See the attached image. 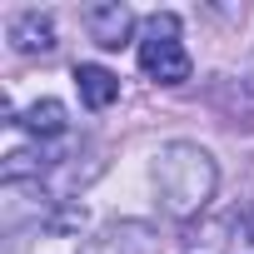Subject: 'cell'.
<instances>
[{
  "label": "cell",
  "instance_id": "cell-6",
  "mask_svg": "<svg viewBox=\"0 0 254 254\" xmlns=\"http://www.w3.org/2000/svg\"><path fill=\"white\" fill-rule=\"evenodd\" d=\"M65 105L60 100H35L30 110H25V130L30 135H65Z\"/></svg>",
  "mask_w": 254,
  "mask_h": 254
},
{
  "label": "cell",
  "instance_id": "cell-2",
  "mask_svg": "<svg viewBox=\"0 0 254 254\" xmlns=\"http://www.w3.org/2000/svg\"><path fill=\"white\" fill-rule=\"evenodd\" d=\"M175 30H180L175 15H155L150 20V35L140 40V70L150 80H160V85H185L190 80V55L175 40Z\"/></svg>",
  "mask_w": 254,
  "mask_h": 254
},
{
  "label": "cell",
  "instance_id": "cell-5",
  "mask_svg": "<svg viewBox=\"0 0 254 254\" xmlns=\"http://www.w3.org/2000/svg\"><path fill=\"white\" fill-rule=\"evenodd\" d=\"M75 85H80V100L90 110H105L120 100V75L105 70V65H75Z\"/></svg>",
  "mask_w": 254,
  "mask_h": 254
},
{
  "label": "cell",
  "instance_id": "cell-3",
  "mask_svg": "<svg viewBox=\"0 0 254 254\" xmlns=\"http://www.w3.org/2000/svg\"><path fill=\"white\" fill-rule=\"evenodd\" d=\"M80 25H85V35L100 50H120L130 40V30H135V15H130V5H120V0H100V5L80 10Z\"/></svg>",
  "mask_w": 254,
  "mask_h": 254
},
{
  "label": "cell",
  "instance_id": "cell-7",
  "mask_svg": "<svg viewBox=\"0 0 254 254\" xmlns=\"http://www.w3.org/2000/svg\"><path fill=\"white\" fill-rule=\"evenodd\" d=\"M229 254H254V214H234V239Z\"/></svg>",
  "mask_w": 254,
  "mask_h": 254
},
{
  "label": "cell",
  "instance_id": "cell-1",
  "mask_svg": "<svg viewBox=\"0 0 254 254\" xmlns=\"http://www.w3.org/2000/svg\"><path fill=\"white\" fill-rule=\"evenodd\" d=\"M214 180H219V170H214L209 150H199V145H170L155 155V190L175 219L199 214L204 199L214 194Z\"/></svg>",
  "mask_w": 254,
  "mask_h": 254
},
{
  "label": "cell",
  "instance_id": "cell-4",
  "mask_svg": "<svg viewBox=\"0 0 254 254\" xmlns=\"http://www.w3.org/2000/svg\"><path fill=\"white\" fill-rule=\"evenodd\" d=\"M10 45L20 55H50L55 50V20L40 15V10H25L10 20Z\"/></svg>",
  "mask_w": 254,
  "mask_h": 254
}]
</instances>
